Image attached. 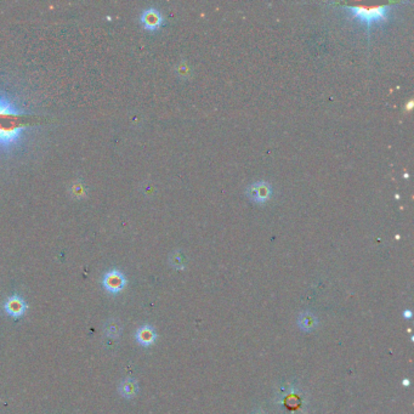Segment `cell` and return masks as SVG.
I'll use <instances>...</instances> for the list:
<instances>
[{
  "label": "cell",
  "instance_id": "obj_1",
  "mask_svg": "<svg viewBox=\"0 0 414 414\" xmlns=\"http://www.w3.org/2000/svg\"><path fill=\"white\" fill-rule=\"evenodd\" d=\"M22 116V111L11 100L0 95V149L7 151L20 143L26 130Z\"/></svg>",
  "mask_w": 414,
  "mask_h": 414
},
{
  "label": "cell",
  "instance_id": "obj_2",
  "mask_svg": "<svg viewBox=\"0 0 414 414\" xmlns=\"http://www.w3.org/2000/svg\"><path fill=\"white\" fill-rule=\"evenodd\" d=\"M275 402L283 414H306L307 398L295 381L288 380L278 387Z\"/></svg>",
  "mask_w": 414,
  "mask_h": 414
},
{
  "label": "cell",
  "instance_id": "obj_3",
  "mask_svg": "<svg viewBox=\"0 0 414 414\" xmlns=\"http://www.w3.org/2000/svg\"><path fill=\"white\" fill-rule=\"evenodd\" d=\"M349 11L354 19L371 27L374 23L385 21L390 10L387 7H351Z\"/></svg>",
  "mask_w": 414,
  "mask_h": 414
},
{
  "label": "cell",
  "instance_id": "obj_4",
  "mask_svg": "<svg viewBox=\"0 0 414 414\" xmlns=\"http://www.w3.org/2000/svg\"><path fill=\"white\" fill-rule=\"evenodd\" d=\"M246 196H248L252 201L255 202V203L264 204L266 203L267 201H270V198H271L272 187L271 185L264 183V181L252 184L251 186L246 189Z\"/></svg>",
  "mask_w": 414,
  "mask_h": 414
},
{
  "label": "cell",
  "instance_id": "obj_5",
  "mask_svg": "<svg viewBox=\"0 0 414 414\" xmlns=\"http://www.w3.org/2000/svg\"><path fill=\"white\" fill-rule=\"evenodd\" d=\"M102 284H104L105 289L107 292L112 293V294H117V293L122 292L124 289L125 284H127V280H125L124 275L118 271V270H111V271H108L104 276Z\"/></svg>",
  "mask_w": 414,
  "mask_h": 414
},
{
  "label": "cell",
  "instance_id": "obj_6",
  "mask_svg": "<svg viewBox=\"0 0 414 414\" xmlns=\"http://www.w3.org/2000/svg\"><path fill=\"white\" fill-rule=\"evenodd\" d=\"M140 21L147 31H157L163 25V16L157 9H147L141 14Z\"/></svg>",
  "mask_w": 414,
  "mask_h": 414
},
{
  "label": "cell",
  "instance_id": "obj_7",
  "mask_svg": "<svg viewBox=\"0 0 414 414\" xmlns=\"http://www.w3.org/2000/svg\"><path fill=\"white\" fill-rule=\"evenodd\" d=\"M4 310L7 311L8 315H10L14 318H20L25 315V312L27 311V304H26L25 300L20 296L14 295L10 296L4 304Z\"/></svg>",
  "mask_w": 414,
  "mask_h": 414
},
{
  "label": "cell",
  "instance_id": "obj_8",
  "mask_svg": "<svg viewBox=\"0 0 414 414\" xmlns=\"http://www.w3.org/2000/svg\"><path fill=\"white\" fill-rule=\"evenodd\" d=\"M157 339V333L151 325H142L136 332V340L140 345L151 346Z\"/></svg>",
  "mask_w": 414,
  "mask_h": 414
},
{
  "label": "cell",
  "instance_id": "obj_9",
  "mask_svg": "<svg viewBox=\"0 0 414 414\" xmlns=\"http://www.w3.org/2000/svg\"><path fill=\"white\" fill-rule=\"evenodd\" d=\"M298 325L301 330L304 332H312L315 330L318 325V318H317L315 313L310 312V311H304L298 316Z\"/></svg>",
  "mask_w": 414,
  "mask_h": 414
},
{
  "label": "cell",
  "instance_id": "obj_10",
  "mask_svg": "<svg viewBox=\"0 0 414 414\" xmlns=\"http://www.w3.org/2000/svg\"><path fill=\"white\" fill-rule=\"evenodd\" d=\"M137 389H139V387H137L136 381L133 379H127L120 384L119 392L120 395L124 396V397L131 398L137 393Z\"/></svg>",
  "mask_w": 414,
  "mask_h": 414
},
{
  "label": "cell",
  "instance_id": "obj_11",
  "mask_svg": "<svg viewBox=\"0 0 414 414\" xmlns=\"http://www.w3.org/2000/svg\"><path fill=\"white\" fill-rule=\"evenodd\" d=\"M170 264H172V266L174 267V269H178V270L184 269L183 255L179 253V252H176V253L173 254L172 258H170Z\"/></svg>",
  "mask_w": 414,
  "mask_h": 414
},
{
  "label": "cell",
  "instance_id": "obj_12",
  "mask_svg": "<svg viewBox=\"0 0 414 414\" xmlns=\"http://www.w3.org/2000/svg\"><path fill=\"white\" fill-rule=\"evenodd\" d=\"M412 315H413V313H412V311H410V310H406V311H404V312H403V317H404V318H408V319L412 318Z\"/></svg>",
  "mask_w": 414,
  "mask_h": 414
},
{
  "label": "cell",
  "instance_id": "obj_13",
  "mask_svg": "<svg viewBox=\"0 0 414 414\" xmlns=\"http://www.w3.org/2000/svg\"><path fill=\"white\" fill-rule=\"evenodd\" d=\"M252 414H266V413L263 412V410H261V409H258V410H255V412H253Z\"/></svg>",
  "mask_w": 414,
  "mask_h": 414
},
{
  "label": "cell",
  "instance_id": "obj_14",
  "mask_svg": "<svg viewBox=\"0 0 414 414\" xmlns=\"http://www.w3.org/2000/svg\"><path fill=\"white\" fill-rule=\"evenodd\" d=\"M403 385H406V386L409 385V384H408V380H403Z\"/></svg>",
  "mask_w": 414,
  "mask_h": 414
}]
</instances>
